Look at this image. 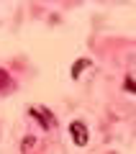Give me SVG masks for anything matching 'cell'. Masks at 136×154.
I'll return each instance as SVG.
<instances>
[{
  "instance_id": "5b68a950",
  "label": "cell",
  "mask_w": 136,
  "mask_h": 154,
  "mask_svg": "<svg viewBox=\"0 0 136 154\" xmlns=\"http://www.w3.org/2000/svg\"><path fill=\"white\" fill-rule=\"evenodd\" d=\"M33 144H36V139H33V136L23 139V149H21V152H31V146H33Z\"/></svg>"
},
{
  "instance_id": "8992f818",
  "label": "cell",
  "mask_w": 136,
  "mask_h": 154,
  "mask_svg": "<svg viewBox=\"0 0 136 154\" xmlns=\"http://www.w3.org/2000/svg\"><path fill=\"white\" fill-rule=\"evenodd\" d=\"M126 93H136V85H134V77H126Z\"/></svg>"
},
{
  "instance_id": "277c9868",
  "label": "cell",
  "mask_w": 136,
  "mask_h": 154,
  "mask_svg": "<svg viewBox=\"0 0 136 154\" xmlns=\"http://www.w3.org/2000/svg\"><path fill=\"white\" fill-rule=\"evenodd\" d=\"M87 64H90V62H87V59H80V62H77V64L75 67H72V77H80V72L82 69H85V67Z\"/></svg>"
},
{
  "instance_id": "7a4b0ae2",
  "label": "cell",
  "mask_w": 136,
  "mask_h": 154,
  "mask_svg": "<svg viewBox=\"0 0 136 154\" xmlns=\"http://www.w3.org/2000/svg\"><path fill=\"white\" fill-rule=\"evenodd\" d=\"M28 113H31L33 118H39L44 128H51V126H54V118H51V116H49V110H44V108H31V110H28Z\"/></svg>"
},
{
  "instance_id": "3957f363",
  "label": "cell",
  "mask_w": 136,
  "mask_h": 154,
  "mask_svg": "<svg viewBox=\"0 0 136 154\" xmlns=\"http://www.w3.org/2000/svg\"><path fill=\"white\" fill-rule=\"evenodd\" d=\"M5 88H11V75L5 69H0V90H5Z\"/></svg>"
},
{
  "instance_id": "6da1fadb",
  "label": "cell",
  "mask_w": 136,
  "mask_h": 154,
  "mask_svg": "<svg viewBox=\"0 0 136 154\" xmlns=\"http://www.w3.org/2000/svg\"><path fill=\"white\" fill-rule=\"evenodd\" d=\"M70 136H72V141H75L77 146H85V144H87V128H85V123H82V121H72L70 123Z\"/></svg>"
}]
</instances>
